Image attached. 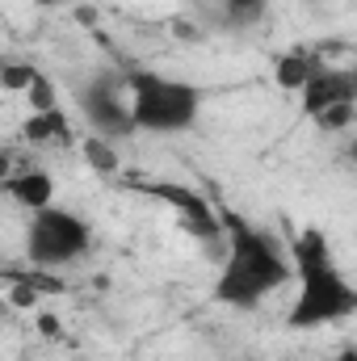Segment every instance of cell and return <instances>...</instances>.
Returning <instances> with one entry per match:
<instances>
[{"label":"cell","instance_id":"obj_3","mask_svg":"<svg viewBox=\"0 0 357 361\" xmlns=\"http://www.w3.org/2000/svg\"><path fill=\"white\" fill-rule=\"evenodd\" d=\"M126 92H131V118L143 135H185L198 126L206 89L193 80H181L152 68H126Z\"/></svg>","mask_w":357,"mask_h":361},{"label":"cell","instance_id":"obj_18","mask_svg":"<svg viewBox=\"0 0 357 361\" xmlns=\"http://www.w3.org/2000/svg\"><path fill=\"white\" fill-rule=\"evenodd\" d=\"M42 4H51V8H55V4H72V0H42Z\"/></svg>","mask_w":357,"mask_h":361},{"label":"cell","instance_id":"obj_1","mask_svg":"<svg viewBox=\"0 0 357 361\" xmlns=\"http://www.w3.org/2000/svg\"><path fill=\"white\" fill-rule=\"evenodd\" d=\"M223 223V252H219V273H214V302L231 311H257L269 294H277L290 281V257L282 240L244 219L231 206H219Z\"/></svg>","mask_w":357,"mask_h":361},{"label":"cell","instance_id":"obj_14","mask_svg":"<svg viewBox=\"0 0 357 361\" xmlns=\"http://www.w3.org/2000/svg\"><path fill=\"white\" fill-rule=\"evenodd\" d=\"M357 118V105H332V109H324L320 118H315V126L324 130V135H341V130H349Z\"/></svg>","mask_w":357,"mask_h":361},{"label":"cell","instance_id":"obj_7","mask_svg":"<svg viewBox=\"0 0 357 361\" xmlns=\"http://www.w3.org/2000/svg\"><path fill=\"white\" fill-rule=\"evenodd\" d=\"M298 105H303L307 122H315L332 105H357V72L353 68H332V63L320 59V68L298 89Z\"/></svg>","mask_w":357,"mask_h":361},{"label":"cell","instance_id":"obj_4","mask_svg":"<svg viewBox=\"0 0 357 361\" xmlns=\"http://www.w3.org/2000/svg\"><path fill=\"white\" fill-rule=\"evenodd\" d=\"M92 248V227L89 219H80L76 210H63V206H47V210H34L30 223H25V240H21V252L34 269L55 273L68 269L76 261H85Z\"/></svg>","mask_w":357,"mask_h":361},{"label":"cell","instance_id":"obj_6","mask_svg":"<svg viewBox=\"0 0 357 361\" xmlns=\"http://www.w3.org/2000/svg\"><path fill=\"white\" fill-rule=\"evenodd\" d=\"M131 193H143V197H152V202H164L173 214L181 219V227L189 231V235H198L202 244H223V223H219V206L202 193V189H193L189 180H122Z\"/></svg>","mask_w":357,"mask_h":361},{"label":"cell","instance_id":"obj_16","mask_svg":"<svg viewBox=\"0 0 357 361\" xmlns=\"http://www.w3.org/2000/svg\"><path fill=\"white\" fill-rule=\"evenodd\" d=\"M38 328H42V336H47V341H59V336H63L59 319H51V315H38Z\"/></svg>","mask_w":357,"mask_h":361},{"label":"cell","instance_id":"obj_15","mask_svg":"<svg viewBox=\"0 0 357 361\" xmlns=\"http://www.w3.org/2000/svg\"><path fill=\"white\" fill-rule=\"evenodd\" d=\"M269 4H273V0H223V8L236 13V17H261Z\"/></svg>","mask_w":357,"mask_h":361},{"label":"cell","instance_id":"obj_5","mask_svg":"<svg viewBox=\"0 0 357 361\" xmlns=\"http://www.w3.org/2000/svg\"><path fill=\"white\" fill-rule=\"evenodd\" d=\"M76 109L85 114L89 130L97 139L122 143L135 135L131 118V92H126V72H97L76 89Z\"/></svg>","mask_w":357,"mask_h":361},{"label":"cell","instance_id":"obj_9","mask_svg":"<svg viewBox=\"0 0 357 361\" xmlns=\"http://www.w3.org/2000/svg\"><path fill=\"white\" fill-rule=\"evenodd\" d=\"M21 139L34 143V147H47V143H68L72 139V122L68 114L55 105V109H42V114H30L21 122Z\"/></svg>","mask_w":357,"mask_h":361},{"label":"cell","instance_id":"obj_13","mask_svg":"<svg viewBox=\"0 0 357 361\" xmlns=\"http://www.w3.org/2000/svg\"><path fill=\"white\" fill-rule=\"evenodd\" d=\"M34 76H38L34 63H0V89L8 92H25L34 85Z\"/></svg>","mask_w":357,"mask_h":361},{"label":"cell","instance_id":"obj_8","mask_svg":"<svg viewBox=\"0 0 357 361\" xmlns=\"http://www.w3.org/2000/svg\"><path fill=\"white\" fill-rule=\"evenodd\" d=\"M0 189L21 206V210H47V206H55V177L47 173V169H38V164H17L8 177L0 180Z\"/></svg>","mask_w":357,"mask_h":361},{"label":"cell","instance_id":"obj_10","mask_svg":"<svg viewBox=\"0 0 357 361\" xmlns=\"http://www.w3.org/2000/svg\"><path fill=\"white\" fill-rule=\"evenodd\" d=\"M315 68H320V55H311V51H290V55H282V59L273 63V85L286 89V92H298L303 80H307Z\"/></svg>","mask_w":357,"mask_h":361},{"label":"cell","instance_id":"obj_11","mask_svg":"<svg viewBox=\"0 0 357 361\" xmlns=\"http://www.w3.org/2000/svg\"><path fill=\"white\" fill-rule=\"evenodd\" d=\"M80 156H85V164H89L97 177H122V152H118L109 139L89 135V139L80 143Z\"/></svg>","mask_w":357,"mask_h":361},{"label":"cell","instance_id":"obj_17","mask_svg":"<svg viewBox=\"0 0 357 361\" xmlns=\"http://www.w3.org/2000/svg\"><path fill=\"white\" fill-rule=\"evenodd\" d=\"M13 169H17V156H13V152H0V180L8 177Z\"/></svg>","mask_w":357,"mask_h":361},{"label":"cell","instance_id":"obj_2","mask_svg":"<svg viewBox=\"0 0 357 361\" xmlns=\"http://www.w3.org/2000/svg\"><path fill=\"white\" fill-rule=\"evenodd\" d=\"M290 277H294V302L286 311V324L294 332H315L345 324L357 311V286L341 269L328 235L320 227H303L290 235Z\"/></svg>","mask_w":357,"mask_h":361},{"label":"cell","instance_id":"obj_12","mask_svg":"<svg viewBox=\"0 0 357 361\" xmlns=\"http://www.w3.org/2000/svg\"><path fill=\"white\" fill-rule=\"evenodd\" d=\"M21 97H25V101L34 105V114H42V109H55V105H59V92H55V80H51L47 72H38V76H34V85H30V89L21 92Z\"/></svg>","mask_w":357,"mask_h":361}]
</instances>
